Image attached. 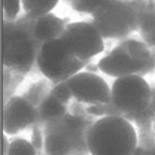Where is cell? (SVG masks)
I'll return each mask as SVG.
<instances>
[{
	"mask_svg": "<svg viewBox=\"0 0 155 155\" xmlns=\"http://www.w3.org/2000/svg\"><path fill=\"white\" fill-rule=\"evenodd\" d=\"M38 122V109L22 96L9 97L3 106V131L8 136L33 128Z\"/></svg>",
	"mask_w": 155,
	"mask_h": 155,
	"instance_id": "cell-10",
	"label": "cell"
},
{
	"mask_svg": "<svg viewBox=\"0 0 155 155\" xmlns=\"http://www.w3.org/2000/svg\"><path fill=\"white\" fill-rule=\"evenodd\" d=\"M67 87L73 101L84 106H96L110 101L112 88H109L107 82L101 76L90 70H81L79 73L69 78Z\"/></svg>",
	"mask_w": 155,
	"mask_h": 155,
	"instance_id": "cell-9",
	"label": "cell"
},
{
	"mask_svg": "<svg viewBox=\"0 0 155 155\" xmlns=\"http://www.w3.org/2000/svg\"><path fill=\"white\" fill-rule=\"evenodd\" d=\"M91 155H133L137 148V130L121 116L97 118L88 133Z\"/></svg>",
	"mask_w": 155,
	"mask_h": 155,
	"instance_id": "cell-6",
	"label": "cell"
},
{
	"mask_svg": "<svg viewBox=\"0 0 155 155\" xmlns=\"http://www.w3.org/2000/svg\"><path fill=\"white\" fill-rule=\"evenodd\" d=\"M155 6V0H103L91 15L103 39L124 40L139 31L140 17Z\"/></svg>",
	"mask_w": 155,
	"mask_h": 155,
	"instance_id": "cell-4",
	"label": "cell"
},
{
	"mask_svg": "<svg viewBox=\"0 0 155 155\" xmlns=\"http://www.w3.org/2000/svg\"><path fill=\"white\" fill-rule=\"evenodd\" d=\"M63 2H66V3H69V5H70V2H72V0H63Z\"/></svg>",
	"mask_w": 155,
	"mask_h": 155,
	"instance_id": "cell-22",
	"label": "cell"
},
{
	"mask_svg": "<svg viewBox=\"0 0 155 155\" xmlns=\"http://www.w3.org/2000/svg\"><path fill=\"white\" fill-rule=\"evenodd\" d=\"M134 124L139 128H152V130H155V85L152 87L151 101H149L148 109L145 110V114L140 116Z\"/></svg>",
	"mask_w": 155,
	"mask_h": 155,
	"instance_id": "cell-17",
	"label": "cell"
},
{
	"mask_svg": "<svg viewBox=\"0 0 155 155\" xmlns=\"http://www.w3.org/2000/svg\"><path fill=\"white\" fill-rule=\"evenodd\" d=\"M61 39L66 42L70 54L82 61H88L103 52L104 39L93 22L78 21L69 22Z\"/></svg>",
	"mask_w": 155,
	"mask_h": 155,
	"instance_id": "cell-8",
	"label": "cell"
},
{
	"mask_svg": "<svg viewBox=\"0 0 155 155\" xmlns=\"http://www.w3.org/2000/svg\"><path fill=\"white\" fill-rule=\"evenodd\" d=\"M2 6H3V21L18 19L19 6H22L21 0H2Z\"/></svg>",
	"mask_w": 155,
	"mask_h": 155,
	"instance_id": "cell-18",
	"label": "cell"
},
{
	"mask_svg": "<svg viewBox=\"0 0 155 155\" xmlns=\"http://www.w3.org/2000/svg\"><path fill=\"white\" fill-rule=\"evenodd\" d=\"M70 112V106L63 103L61 100H58L57 97H54L51 93L38 106V122L35 127H42L45 124H48L52 119H57L60 116L66 115Z\"/></svg>",
	"mask_w": 155,
	"mask_h": 155,
	"instance_id": "cell-12",
	"label": "cell"
},
{
	"mask_svg": "<svg viewBox=\"0 0 155 155\" xmlns=\"http://www.w3.org/2000/svg\"><path fill=\"white\" fill-rule=\"evenodd\" d=\"M103 0H72L70 2V8L73 11H76L79 14H91L100 6Z\"/></svg>",
	"mask_w": 155,
	"mask_h": 155,
	"instance_id": "cell-19",
	"label": "cell"
},
{
	"mask_svg": "<svg viewBox=\"0 0 155 155\" xmlns=\"http://www.w3.org/2000/svg\"><path fill=\"white\" fill-rule=\"evenodd\" d=\"M87 61H82L70 54L66 42L61 38L43 43L38 57L39 72L52 84L67 81L79 73Z\"/></svg>",
	"mask_w": 155,
	"mask_h": 155,
	"instance_id": "cell-7",
	"label": "cell"
},
{
	"mask_svg": "<svg viewBox=\"0 0 155 155\" xmlns=\"http://www.w3.org/2000/svg\"><path fill=\"white\" fill-rule=\"evenodd\" d=\"M58 2L60 0H21L24 12L31 17H40L52 12Z\"/></svg>",
	"mask_w": 155,
	"mask_h": 155,
	"instance_id": "cell-15",
	"label": "cell"
},
{
	"mask_svg": "<svg viewBox=\"0 0 155 155\" xmlns=\"http://www.w3.org/2000/svg\"><path fill=\"white\" fill-rule=\"evenodd\" d=\"M40 151L35 146L33 142L25 139H14L9 145L8 155H39Z\"/></svg>",
	"mask_w": 155,
	"mask_h": 155,
	"instance_id": "cell-16",
	"label": "cell"
},
{
	"mask_svg": "<svg viewBox=\"0 0 155 155\" xmlns=\"http://www.w3.org/2000/svg\"><path fill=\"white\" fill-rule=\"evenodd\" d=\"M66 22L64 19L58 18L57 15H54L52 12L35 17L33 19V33L39 42L43 45L49 40H54L63 36L64 30H66Z\"/></svg>",
	"mask_w": 155,
	"mask_h": 155,
	"instance_id": "cell-11",
	"label": "cell"
},
{
	"mask_svg": "<svg viewBox=\"0 0 155 155\" xmlns=\"http://www.w3.org/2000/svg\"><path fill=\"white\" fill-rule=\"evenodd\" d=\"M35 17L24 14L15 21L2 22V61L5 69L15 73H28L38 66L42 43L33 33Z\"/></svg>",
	"mask_w": 155,
	"mask_h": 155,
	"instance_id": "cell-1",
	"label": "cell"
},
{
	"mask_svg": "<svg viewBox=\"0 0 155 155\" xmlns=\"http://www.w3.org/2000/svg\"><path fill=\"white\" fill-rule=\"evenodd\" d=\"M52 87H54V84H52L51 81H48V79H46V81H39L36 84L30 85L28 90L22 94V97H24L27 101H30V103L38 109L39 104L49 96Z\"/></svg>",
	"mask_w": 155,
	"mask_h": 155,
	"instance_id": "cell-14",
	"label": "cell"
},
{
	"mask_svg": "<svg viewBox=\"0 0 155 155\" xmlns=\"http://www.w3.org/2000/svg\"><path fill=\"white\" fill-rule=\"evenodd\" d=\"M112 98L107 103L88 106L93 116H121L136 122L149 106L152 87L143 76H121L112 84Z\"/></svg>",
	"mask_w": 155,
	"mask_h": 155,
	"instance_id": "cell-3",
	"label": "cell"
},
{
	"mask_svg": "<svg viewBox=\"0 0 155 155\" xmlns=\"http://www.w3.org/2000/svg\"><path fill=\"white\" fill-rule=\"evenodd\" d=\"M139 35L146 45L155 48V6L142 14L139 22Z\"/></svg>",
	"mask_w": 155,
	"mask_h": 155,
	"instance_id": "cell-13",
	"label": "cell"
},
{
	"mask_svg": "<svg viewBox=\"0 0 155 155\" xmlns=\"http://www.w3.org/2000/svg\"><path fill=\"white\" fill-rule=\"evenodd\" d=\"M97 69L112 78L149 75L155 72V48L139 38H127L98 61Z\"/></svg>",
	"mask_w": 155,
	"mask_h": 155,
	"instance_id": "cell-5",
	"label": "cell"
},
{
	"mask_svg": "<svg viewBox=\"0 0 155 155\" xmlns=\"http://www.w3.org/2000/svg\"><path fill=\"white\" fill-rule=\"evenodd\" d=\"M2 143H3V155H8V151H9V145H11V142H8V134H5L2 137Z\"/></svg>",
	"mask_w": 155,
	"mask_h": 155,
	"instance_id": "cell-21",
	"label": "cell"
},
{
	"mask_svg": "<svg viewBox=\"0 0 155 155\" xmlns=\"http://www.w3.org/2000/svg\"><path fill=\"white\" fill-rule=\"evenodd\" d=\"M133 155H155V145H152L151 148H136Z\"/></svg>",
	"mask_w": 155,
	"mask_h": 155,
	"instance_id": "cell-20",
	"label": "cell"
},
{
	"mask_svg": "<svg viewBox=\"0 0 155 155\" xmlns=\"http://www.w3.org/2000/svg\"><path fill=\"white\" fill-rule=\"evenodd\" d=\"M45 155H48V154H45Z\"/></svg>",
	"mask_w": 155,
	"mask_h": 155,
	"instance_id": "cell-23",
	"label": "cell"
},
{
	"mask_svg": "<svg viewBox=\"0 0 155 155\" xmlns=\"http://www.w3.org/2000/svg\"><path fill=\"white\" fill-rule=\"evenodd\" d=\"M96 116L69 112L43 125V151L48 155H91L88 133Z\"/></svg>",
	"mask_w": 155,
	"mask_h": 155,
	"instance_id": "cell-2",
	"label": "cell"
}]
</instances>
